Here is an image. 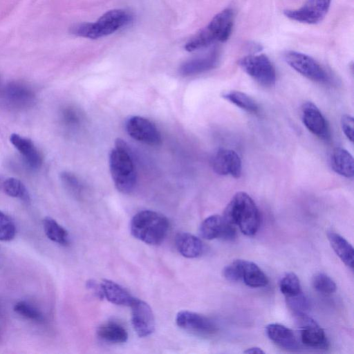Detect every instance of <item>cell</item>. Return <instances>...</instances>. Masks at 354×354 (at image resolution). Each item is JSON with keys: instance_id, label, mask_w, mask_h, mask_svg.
I'll list each match as a JSON object with an SVG mask.
<instances>
[{"instance_id": "obj_1", "label": "cell", "mask_w": 354, "mask_h": 354, "mask_svg": "<svg viewBox=\"0 0 354 354\" xmlns=\"http://www.w3.org/2000/svg\"><path fill=\"white\" fill-rule=\"evenodd\" d=\"M222 217L227 223L239 227L246 236L254 235L259 228L258 207L252 198L243 192H239L232 196Z\"/></svg>"}, {"instance_id": "obj_2", "label": "cell", "mask_w": 354, "mask_h": 354, "mask_svg": "<svg viewBox=\"0 0 354 354\" xmlns=\"http://www.w3.org/2000/svg\"><path fill=\"white\" fill-rule=\"evenodd\" d=\"M109 168L115 188L122 194H129L135 188L137 180L133 161L121 139L115 140V147L109 155Z\"/></svg>"}, {"instance_id": "obj_3", "label": "cell", "mask_w": 354, "mask_h": 354, "mask_svg": "<svg viewBox=\"0 0 354 354\" xmlns=\"http://www.w3.org/2000/svg\"><path fill=\"white\" fill-rule=\"evenodd\" d=\"M168 219L160 213L142 210L136 214L130 222L131 234L149 245H158L163 241L169 230Z\"/></svg>"}, {"instance_id": "obj_4", "label": "cell", "mask_w": 354, "mask_h": 354, "mask_svg": "<svg viewBox=\"0 0 354 354\" xmlns=\"http://www.w3.org/2000/svg\"><path fill=\"white\" fill-rule=\"evenodd\" d=\"M233 24V10L226 8L216 15L205 28L185 44V48L191 52L217 41H226L231 35Z\"/></svg>"}, {"instance_id": "obj_5", "label": "cell", "mask_w": 354, "mask_h": 354, "mask_svg": "<svg viewBox=\"0 0 354 354\" xmlns=\"http://www.w3.org/2000/svg\"><path fill=\"white\" fill-rule=\"evenodd\" d=\"M133 17L125 10L114 9L107 11L94 23L77 24L71 28L75 35L98 39L111 35L132 21Z\"/></svg>"}, {"instance_id": "obj_6", "label": "cell", "mask_w": 354, "mask_h": 354, "mask_svg": "<svg viewBox=\"0 0 354 354\" xmlns=\"http://www.w3.org/2000/svg\"><path fill=\"white\" fill-rule=\"evenodd\" d=\"M242 70L259 84L270 87L276 82V71L270 59L263 54L250 55L239 60Z\"/></svg>"}, {"instance_id": "obj_7", "label": "cell", "mask_w": 354, "mask_h": 354, "mask_svg": "<svg viewBox=\"0 0 354 354\" xmlns=\"http://www.w3.org/2000/svg\"><path fill=\"white\" fill-rule=\"evenodd\" d=\"M286 62L305 77L319 83H326L330 76L325 68L312 57L297 51H287L283 55Z\"/></svg>"}, {"instance_id": "obj_8", "label": "cell", "mask_w": 354, "mask_h": 354, "mask_svg": "<svg viewBox=\"0 0 354 354\" xmlns=\"http://www.w3.org/2000/svg\"><path fill=\"white\" fill-rule=\"evenodd\" d=\"M332 0H307L299 8L286 10L283 15L288 19L300 23H319L327 14Z\"/></svg>"}, {"instance_id": "obj_9", "label": "cell", "mask_w": 354, "mask_h": 354, "mask_svg": "<svg viewBox=\"0 0 354 354\" xmlns=\"http://www.w3.org/2000/svg\"><path fill=\"white\" fill-rule=\"evenodd\" d=\"M128 134L134 140L150 146L159 145L162 142L160 131L149 120L141 116H132L126 122Z\"/></svg>"}, {"instance_id": "obj_10", "label": "cell", "mask_w": 354, "mask_h": 354, "mask_svg": "<svg viewBox=\"0 0 354 354\" xmlns=\"http://www.w3.org/2000/svg\"><path fill=\"white\" fill-rule=\"evenodd\" d=\"M3 103L8 108L21 110L29 108L35 102V95L27 84L13 82L7 84L2 91Z\"/></svg>"}, {"instance_id": "obj_11", "label": "cell", "mask_w": 354, "mask_h": 354, "mask_svg": "<svg viewBox=\"0 0 354 354\" xmlns=\"http://www.w3.org/2000/svg\"><path fill=\"white\" fill-rule=\"evenodd\" d=\"M301 329V341L309 347L326 349L328 341L324 330L306 313L295 315Z\"/></svg>"}, {"instance_id": "obj_12", "label": "cell", "mask_w": 354, "mask_h": 354, "mask_svg": "<svg viewBox=\"0 0 354 354\" xmlns=\"http://www.w3.org/2000/svg\"><path fill=\"white\" fill-rule=\"evenodd\" d=\"M133 327L140 337H147L155 330L153 311L147 303L136 298L131 305Z\"/></svg>"}, {"instance_id": "obj_13", "label": "cell", "mask_w": 354, "mask_h": 354, "mask_svg": "<svg viewBox=\"0 0 354 354\" xmlns=\"http://www.w3.org/2000/svg\"><path fill=\"white\" fill-rule=\"evenodd\" d=\"M199 233L202 238L207 240H232L236 236V229L235 226L227 223L222 216L212 215L202 222Z\"/></svg>"}, {"instance_id": "obj_14", "label": "cell", "mask_w": 354, "mask_h": 354, "mask_svg": "<svg viewBox=\"0 0 354 354\" xmlns=\"http://www.w3.org/2000/svg\"><path fill=\"white\" fill-rule=\"evenodd\" d=\"M212 169L221 176H231L238 178L241 175L242 165L238 153L232 149H221L212 160Z\"/></svg>"}, {"instance_id": "obj_15", "label": "cell", "mask_w": 354, "mask_h": 354, "mask_svg": "<svg viewBox=\"0 0 354 354\" xmlns=\"http://www.w3.org/2000/svg\"><path fill=\"white\" fill-rule=\"evenodd\" d=\"M301 120L306 129L313 134L322 139L329 138L330 130L327 121L315 104L307 102L302 105Z\"/></svg>"}, {"instance_id": "obj_16", "label": "cell", "mask_w": 354, "mask_h": 354, "mask_svg": "<svg viewBox=\"0 0 354 354\" xmlns=\"http://www.w3.org/2000/svg\"><path fill=\"white\" fill-rule=\"evenodd\" d=\"M176 322L180 328L200 335H209L216 329L214 323L209 318L189 310L178 312Z\"/></svg>"}, {"instance_id": "obj_17", "label": "cell", "mask_w": 354, "mask_h": 354, "mask_svg": "<svg viewBox=\"0 0 354 354\" xmlns=\"http://www.w3.org/2000/svg\"><path fill=\"white\" fill-rule=\"evenodd\" d=\"M12 145L17 149L26 165L31 169H38L42 163L41 154L34 143L29 138L17 133L10 136Z\"/></svg>"}, {"instance_id": "obj_18", "label": "cell", "mask_w": 354, "mask_h": 354, "mask_svg": "<svg viewBox=\"0 0 354 354\" xmlns=\"http://www.w3.org/2000/svg\"><path fill=\"white\" fill-rule=\"evenodd\" d=\"M266 331L268 338L279 347L288 351L298 348V342L293 331L285 326L270 324L266 326Z\"/></svg>"}, {"instance_id": "obj_19", "label": "cell", "mask_w": 354, "mask_h": 354, "mask_svg": "<svg viewBox=\"0 0 354 354\" xmlns=\"http://www.w3.org/2000/svg\"><path fill=\"white\" fill-rule=\"evenodd\" d=\"M175 245L182 256L189 259L201 256L204 251L202 241L188 232L178 233L175 237Z\"/></svg>"}, {"instance_id": "obj_20", "label": "cell", "mask_w": 354, "mask_h": 354, "mask_svg": "<svg viewBox=\"0 0 354 354\" xmlns=\"http://www.w3.org/2000/svg\"><path fill=\"white\" fill-rule=\"evenodd\" d=\"M100 285L103 297L113 304L131 306L136 299L124 288L113 281L104 279Z\"/></svg>"}, {"instance_id": "obj_21", "label": "cell", "mask_w": 354, "mask_h": 354, "mask_svg": "<svg viewBox=\"0 0 354 354\" xmlns=\"http://www.w3.org/2000/svg\"><path fill=\"white\" fill-rule=\"evenodd\" d=\"M218 59V53L213 50L205 56L184 63L180 68V73L188 76L209 71L216 66Z\"/></svg>"}, {"instance_id": "obj_22", "label": "cell", "mask_w": 354, "mask_h": 354, "mask_svg": "<svg viewBox=\"0 0 354 354\" xmlns=\"http://www.w3.org/2000/svg\"><path fill=\"white\" fill-rule=\"evenodd\" d=\"M330 164L337 174L346 178H352L354 175V160L352 155L345 149L337 147L333 149Z\"/></svg>"}, {"instance_id": "obj_23", "label": "cell", "mask_w": 354, "mask_h": 354, "mask_svg": "<svg viewBox=\"0 0 354 354\" xmlns=\"http://www.w3.org/2000/svg\"><path fill=\"white\" fill-rule=\"evenodd\" d=\"M328 241L339 259L351 268H353V248L343 236L330 231L327 234Z\"/></svg>"}, {"instance_id": "obj_24", "label": "cell", "mask_w": 354, "mask_h": 354, "mask_svg": "<svg viewBox=\"0 0 354 354\" xmlns=\"http://www.w3.org/2000/svg\"><path fill=\"white\" fill-rule=\"evenodd\" d=\"M241 281L252 288L263 287L268 283V279L262 270L254 262L246 260H243L242 263Z\"/></svg>"}, {"instance_id": "obj_25", "label": "cell", "mask_w": 354, "mask_h": 354, "mask_svg": "<svg viewBox=\"0 0 354 354\" xmlns=\"http://www.w3.org/2000/svg\"><path fill=\"white\" fill-rule=\"evenodd\" d=\"M101 339L110 343H124L128 339L127 330L120 324L109 322L102 324L97 330Z\"/></svg>"}, {"instance_id": "obj_26", "label": "cell", "mask_w": 354, "mask_h": 354, "mask_svg": "<svg viewBox=\"0 0 354 354\" xmlns=\"http://www.w3.org/2000/svg\"><path fill=\"white\" fill-rule=\"evenodd\" d=\"M44 230L46 236L52 241L61 245H68L70 243L67 230L55 219L47 216L43 221Z\"/></svg>"}, {"instance_id": "obj_27", "label": "cell", "mask_w": 354, "mask_h": 354, "mask_svg": "<svg viewBox=\"0 0 354 354\" xmlns=\"http://www.w3.org/2000/svg\"><path fill=\"white\" fill-rule=\"evenodd\" d=\"M0 189L9 196L19 198L26 203L30 201V196L26 186L15 178L8 177L1 180Z\"/></svg>"}, {"instance_id": "obj_28", "label": "cell", "mask_w": 354, "mask_h": 354, "mask_svg": "<svg viewBox=\"0 0 354 354\" xmlns=\"http://www.w3.org/2000/svg\"><path fill=\"white\" fill-rule=\"evenodd\" d=\"M222 97L247 112L254 113L259 111V106L254 100L241 91H230L224 93Z\"/></svg>"}, {"instance_id": "obj_29", "label": "cell", "mask_w": 354, "mask_h": 354, "mask_svg": "<svg viewBox=\"0 0 354 354\" xmlns=\"http://www.w3.org/2000/svg\"><path fill=\"white\" fill-rule=\"evenodd\" d=\"M14 310L24 318L35 322H44L45 319L43 313L37 308L25 301L16 303Z\"/></svg>"}, {"instance_id": "obj_30", "label": "cell", "mask_w": 354, "mask_h": 354, "mask_svg": "<svg viewBox=\"0 0 354 354\" xmlns=\"http://www.w3.org/2000/svg\"><path fill=\"white\" fill-rule=\"evenodd\" d=\"M279 288L286 297L301 292L299 279L293 272L286 273L282 277L279 283Z\"/></svg>"}, {"instance_id": "obj_31", "label": "cell", "mask_w": 354, "mask_h": 354, "mask_svg": "<svg viewBox=\"0 0 354 354\" xmlns=\"http://www.w3.org/2000/svg\"><path fill=\"white\" fill-rule=\"evenodd\" d=\"M314 288L323 294H331L335 292L337 286L335 281L324 273H317L313 277Z\"/></svg>"}, {"instance_id": "obj_32", "label": "cell", "mask_w": 354, "mask_h": 354, "mask_svg": "<svg viewBox=\"0 0 354 354\" xmlns=\"http://www.w3.org/2000/svg\"><path fill=\"white\" fill-rule=\"evenodd\" d=\"M286 300L288 307L294 315L306 313L309 309V301L302 291L297 295L286 297Z\"/></svg>"}, {"instance_id": "obj_33", "label": "cell", "mask_w": 354, "mask_h": 354, "mask_svg": "<svg viewBox=\"0 0 354 354\" xmlns=\"http://www.w3.org/2000/svg\"><path fill=\"white\" fill-rule=\"evenodd\" d=\"M16 234L15 225L11 218L0 210V241H9Z\"/></svg>"}, {"instance_id": "obj_34", "label": "cell", "mask_w": 354, "mask_h": 354, "mask_svg": "<svg viewBox=\"0 0 354 354\" xmlns=\"http://www.w3.org/2000/svg\"><path fill=\"white\" fill-rule=\"evenodd\" d=\"M243 260L237 259L227 266L223 270V275L226 279L230 281H241Z\"/></svg>"}, {"instance_id": "obj_35", "label": "cell", "mask_w": 354, "mask_h": 354, "mask_svg": "<svg viewBox=\"0 0 354 354\" xmlns=\"http://www.w3.org/2000/svg\"><path fill=\"white\" fill-rule=\"evenodd\" d=\"M61 180L63 184L73 193L77 194L80 192L81 184L78 178L73 174L64 171L60 175Z\"/></svg>"}, {"instance_id": "obj_36", "label": "cell", "mask_w": 354, "mask_h": 354, "mask_svg": "<svg viewBox=\"0 0 354 354\" xmlns=\"http://www.w3.org/2000/svg\"><path fill=\"white\" fill-rule=\"evenodd\" d=\"M354 120L353 118L349 115H344L341 118V127L346 137L353 142L354 136Z\"/></svg>"}, {"instance_id": "obj_37", "label": "cell", "mask_w": 354, "mask_h": 354, "mask_svg": "<svg viewBox=\"0 0 354 354\" xmlns=\"http://www.w3.org/2000/svg\"><path fill=\"white\" fill-rule=\"evenodd\" d=\"M62 119L67 125H74L79 122L77 112L71 108H67L63 111Z\"/></svg>"}, {"instance_id": "obj_38", "label": "cell", "mask_w": 354, "mask_h": 354, "mask_svg": "<svg viewBox=\"0 0 354 354\" xmlns=\"http://www.w3.org/2000/svg\"><path fill=\"white\" fill-rule=\"evenodd\" d=\"M86 286L93 292V294L96 295L97 297L101 299L104 298L100 284H97L95 281L90 280L87 281Z\"/></svg>"}, {"instance_id": "obj_39", "label": "cell", "mask_w": 354, "mask_h": 354, "mask_svg": "<svg viewBox=\"0 0 354 354\" xmlns=\"http://www.w3.org/2000/svg\"><path fill=\"white\" fill-rule=\"evenodd\" d=\"M245 353H257V354H260V353H264V351L261 350V348H259V347H251V348H248L247 350H245L244 351Z\"/></svg>"}]
</instances>
